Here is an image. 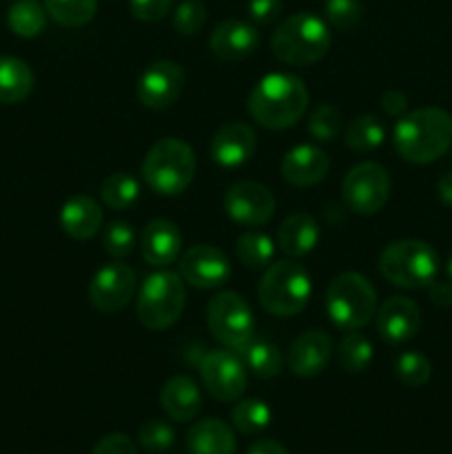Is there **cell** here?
<instances>
[{
	"mask_svg": "<svg viewBox=\"0 0 452 454\" xmlns=\"http://www.w3.org/2000/svg\"><path fill=\"white\" fill-rule=\"evenodd\" d=\"M393 145L406 162H434L452 146V115L439 106L410 111L399 118Z\"/></svg>",
	"mask_w": 452,
	"mask_h": 454,
	"instance_id": "1",
	"label": "cell"
},
{
	"mask_svg": "<svg viewBox=\"0 0 452 454\" xmlns=\"http://www.w3.org/2000/svg\"><path fill=\"white\" fill-rule=\"evenodd\" d=\"M308 106V89L292 74H269L248 96V114L270 131L288 129L301 120Z\"/></svg>",
	"mask_w": 452,
	"mask_h": 454,
	"instance_id": "2",
	"label": "cell"
},
{
	"mask_svg": "<svg viewBox=\"0 0 452 454\" xmlns=\"http://www.w3.org/2000/svg\"><path fill=\"white\" fill-rule=\"evenodd\" d=\"M331 40V29L322 18L310 12H301L279 22L270 38V49L284 65L306 67L326 56Z\"/></svg>",
	"mask_w": 452,
	"mask_h": 454,
	"instance_id": "3",
	"label": "cell"
},
{
	"mask_svg": "<svg viewBox=\"0 0 452 454\" xmlns=\"http://www.w3.org/2000/svg\"><path fill=\"white\" fill-rule=\"evenodd\" d=\"M195 176V153L180 137H162L155 142L142 162V177L151 191L160 195H180Z\"/></svg>",
	"mask_w": 452,
	"mask_h": 454,
	"instance_id": "4",
	"label": "cell"
},
{
	"mask_svg": "<svg viewBox=\"0 0 452 454\" xmlns=\"http://www.w3.org/2000/svg\"><path fill=\"white\" fill-rule=\"evenodd\" d=\"M379 273L399 288H428L437 279L439 255L424 239H397L381 251Z\"/></svg>",
	"mask_w": 452,
	"mask_h": 454,
	"instance_id": "5",
	"label": "cell"
},
{
	"mask_svg": "<svg viewBox=\"0 0 452 454\" xmlns=\"http://www.w3.org/2000/svg\"><path fill=\"white\" fill-rule=\"evenodd\" d=\"M313 293L308 273L292 260H279L269 264L260 279L257 297L261 309L275 317H292L306 309Z\"/></svg>",
	"mask_w": 452,
	"mask_h": 454,
	"instance_id": "6",
	"label": "cell"
},
{
	"mask_svg": "<svg viewBox=\"0 0 452 454\" xmlns=\"http://www.w3.org/2000/svg\"><path fill=\"white\" fill-rule=\"evenodd\" d=\"M186 282L173 270H155L137 293V319L149 331H167L184 313Z\"/></svg>",
	"mask_w": 452,
	"mask_h": 454,
	"instance_id": "7",
	"label": "cell"
},
{
	"mask_svg": "<svg viewBox=\"0 0 452 454\" xmlns=\"http://www.w3.org/2000/svg\"><path fill=\"white\" fill-rule=\"evenodd\" d=\"M326 313L341 331H359L377 315V291L363 275L341 273L328 284Z\"/></svg>",
	"mask_w": 452,
	"mask_h": 454,
	"instance_id": "8",
	"label": "cell"
},
{
	"mask_svg": "<svg viewBox=\"0 0 452 454\" xmlns=\"http://www.w3.org/2000/svg\"><path fill=\"white\" fill-rule=\"evenodd\" d=\"M207 324L211 335L226 348L238 350L255 335V317L239 293L222 291L207 306Z\"/></svg>",
	"mask_w": 452,
	"mask_h": 454,
	"instance_id": "9",
	"label": "cell"
},
{
	"mask_svg": "<svg viewBox=\"0 0 452 454\" xmlns=\"http://www.w3.org/2000/svg\"><path fill=\"white\" fill-rule=\"evenodd\" d=\"M390 198V176L381 164L359 162L341 182V200L357 215H375Z\"/></svg>",
	"mask_w": 452,
	"mask_h": 454,
	"instance_id": "10",
	"label": "cell"
},
{
	"mask_svg": "<svg viewBox=\"0 0 452 454\" xmlns=\"http://www.w3.org/2000/svg\"><path fill=\"white\" fill-rule=\"evenodd\" d=\"M204 388L217 402H238L246 390V366L238 350H208L199 362Z\"/></svg>",
	"mask_w": 452,
	"mask_h": 454,
	"instance_id": "11",
	"label": "cell"
},
{
	"mask_svg": "<svg viewBox=\"0 0 452 454\" xmlns=\"http://www.w3.org/2000/svg\"><path fill=\"white\" fill-rule=\"evenodd\" d=\"M137 288L136 273L122 262H111L96 270L89 284V300L100 313H118L133 300Z\"/></svg>",
	"mask_w": 452,
	"mask_h": 454,
	"instance_id": "12",
	"label": "cell"
},
{
	"mask_svg": "<svg viewBox=\"0 0 452 454\" xmlns=\"http://www.w3.org/2000/svg\"><path fill=\"white\" fill-rule=\"evenodd\" d=\"M184 69L173 60H158L146 67L137 78L136 96L146 109L162 111L177 102L184 89Z\"/></svg>",
	"mask_w": 452,
	"mask_h": 454,
	"instance_id": "13",
	"label": "cell"
},
{
	"mask_svg": "<svg viewBox=\"0 0 452 454\" xmlns=\"http://www.w3.org/2000/svg\"><path fill=\"white\" fill-rule=\"evenodd\" d=\"M224 211L242 226H261L273 217L275 198L260 182H235L224 195Z\"/></svg>",
	"mask_w": 452,
	"mask_h": 454,
	"instance_id": "14",
	"label": "cell"
},
{
	"mask_svg": "<svg viewBox=\"0 0 452 454\" xmlns=\"http://www.w3.org/2000/svg\"><path fill=\"white\" fill-rule=\"evenodd\" d=\"M180 275L186 284L199 291L220 288L230 275V262L222 248L213 244H198L180 260Z\"/></svg>",
	"mask_w": 452,
	"mask_h": 454,
	"instance_id": "15",
	"label": "cell"
},
{
	"mask_svg": "<svg viewBox=\"0 0 452 454\" xmlns=\"http://www.w3.org/2000/svg\"><path fill=\"white\" fill-rule=\"evenodd\" d=\"M421 328V310L408 297H390L377 310V333L390 344H403L417 337Z\"/></svg>",
	"mask_w": 452,
	"mask_h": 454,
	"instance_id": "16",
	"label": "cell"
},
{
	"mask_svg": "<svg viewBox=\"0 0 452 454\" xmlns=\"http://www.w3.org/2000/svg\"><path fill=\"white\" fill-rule=\"evenodd\" d=\"M257 149V136L246 122H229L211 137V158L220 167L235 168L246 164Z\"/></svg>",
	"mask_w": 452,
	"mask_h": 454,
	"instance_id": "17",
	"label": "cell"
},
{
	"mask_svg": "<svg viewBox=\"0 0 452 454\" xmlns=\"http://www.w3.org/2000/svg\"><path fill=\"white\" fill-rule=\"evenodd\" d=\"M332 357V340L326 331H306L297 337L288 350V368L292 375L308 377L326 371Z\"/></svg>",
	"mask_w": 452,
	"mask_h": 454,
	"instance_id": "18",
	"label": "cell"
},
{
	"mask_svg": "<svg viewBox=\"0 0 452 454\" xmlns=\"http://www.w3.org/2000/svg\"><path fill=\"white\" fill-rule=\"evenodd\" d=\"M328 168H331V158L326 151L315 145L292 146L282 160V177L297 189H308L322 182Z\"/></svg>",
	"mask_w": 452,
	"mask_h": 454,
	"instance_id": "19",
	"label": "cell"
},
{
	"mask_svg": "<svg viewBox=\"0 0 452 454\" xmlns=\"http://www.w3.org/2000/svg\"><path fill=\"white\" fill-rule=\"evenodd\" d=\"M182 251V233L171 220L155 217L142 229L140 233V253L146 264L164 266L173 264L180 257Z\"/></svg>",
	"mask_w": 452,
	"mask_h": 454,
	"instance_id": "20",
	"label": "cell"
},
{
	"mask_svg": "<svg viewBox=\"0 0 452 454\" xmlns=\"http://www.w3.org/2000/svg\"><path fill=\"white\" fill-rule=\"evenodd\" d=\"M211 51L224 62H238L255 53L260 44V31L244 20H224L213 29Z\"/></svg>",
	"mask_w": 452,
	"mask_h": 454,
	"instance_id": "21",
	"label": "cell"
},
{
	"mask_svg": "<svg viewBox=\"0 0 452 454\" xmlns=\"http://www.w3.org/2000/svg\"><path fill=\"white\" fill-rule=\"evenodd\" d=\"M102 207L91 198V195H74L62 204L60 226L71 239H91L100 233Z\"/></svg>",
	"mask_w": 452,
	"mask_h": 454,
	"instance_id": "22",
	"label": "cell"
},
{
	"mask_svg": "<svg viewBox=\"0 0 452 454\" xmlns=\"http://www.w3.org/2000/svg\"><path fill=\"white\" fill-rule=\"evenodd\" d=\"M160 403L173 421L186 424V421L195 419L202 411V393L191 377L175 375L162 386Z\"/></svg>",
	"mask_w": 452,
	"mask_h": 454,
	"instance_id": "23",
	"label": "cell"
},
{
	"mask_svg": "<svg viewBox=\"0 0 452 454\" xmlns=\"http://www.w3.org/2000/svg\"><path fill=\"white\" fill-rule=\"evenodd\" d=\"M317 242L319 226L308 213H292L277 229V247L288 257L306 255L317 247Z\"/></svg>",
	"mask_w": 452,
	"mask_h": 454,
	"instance_id": "24",
	"label": "cell"
},
{
	"mask_svg": "<svg viewBox=\"0 0 452 454\" xmlns=\"http://www.w3.org/2000/svg\"><path fill=\"white\" fill-rule=\"evenodd\" d=\"M186 446L191 454H235L238 450L233 430L220 419H202L191 426Z\"/></svg>",
	"mask_w": 452,
	"mask_h": 454,
	"instance_id": "25",
	"label": "cell"
},
{
	"mask_svg": "<svg viewBox=\"0 0 452 454\" xmlns=\"http://www.w3.org/2000/svg\"><path fill=\"white\" fill-rule=\"evenodd\" d=\"M34 91V71L25 60L0 56V105H16Z\"/></svg>",
	"mask_w": 452,
	"mask_h": 454,
	"instance_id": "26",
	"label": "cell"
},
{
	"mask_svg": "<svg viewBox=\"0 0 452 454\" xmlns=\"http://www.w3.org/2000/svg\"><path fill=\"white\" fill-rule=\"evenodd\" d=\"M238 355L242 357L244 366L251 372H255L261 380H273L282 372L284 357L279 353L277 346L273 344L266 337L253 335L246 344H242L238 348Z\"/></svg>",
	"mask_w": 452,
	"mask_h": 454,
	"instance_id": "27",
	"label": "cell"
},
{
	"mask_svg": "<svg viewBox=\"0 0 452 454\" xmlns=\"http://www.w3.org/2000/svg\"><path fill=\"white\" fill-rule=\"evenodd\" d=\"M100 198L111 211H127L140 200V182L127 171L111 173L100 186Z\"/></svg>",
	"mask_w": 452,
	"mask_h": 454,
	"instance_id": "28",
	"label": "cell"
},
{
	"mask_svg": "<svg viewBox=\"0 0 452 454\" xmlns=\"http://www.w3.org/2000/svg\"><path fill=\"white\" fill-rule=\"evenodd\" d=\"M47 9L35 0H18L9 7L7 25L20 38H35L47 25Z\"/></svg>",
	"mask_w": 452,
	"mask_h": 454,
	"instance_id": "29",
	"label": "cell"
},
{
	"mask_svg": "<svg viewBox=\"0 0 452 454\" xmlns=\"http://www.w3.org/2000/svg\"><path fill=\"white\" fill-rule=\"evenodd\" d=\"M386 127L377 115H357L346 129V146L357 153L377 149L384 142Z\"/></svg>",
	"mask_w": 452,
	"mask_h": 454,
	"instance_id": "30",
	"label": "cell"
},
{
	"mask_svg": "<svg viewBox=\"0 0 452 454\" xmlns=\"http://www.w3.org/2000/svg\"><path fill=\"white\" fill-rule=\"evenodd\" d=\"M49 18L62 27H82L93 20L97 0H44Z\"/></svg>",
	"mask_w": 452,
	"mask_h": 454,
	"instance_id": "31",
	"label": "cell"
},
{
	"mask_svg": "<svg viewBox=\"0 0 452 454\" xmlns=\"http://www.w3.org/2000/svg\"><path fill=\"white\" fill-rule=\"evenodd\" d=\"M235 253H238V260L244 266H248V269H264V266H269L273 262L275 244L270 242L269 235L248 231V233L238 238Z\"/></svg>",
	"mask_w": 452,
	"mask_h": 454,
	"instance_id": "32",
	"label": "cell"
},
{
	"mask_svg": "<svg viewBox=\"0 0 452 454\" xmlns=\"http://www.w3.org/2000/svg\"><path fill=\"white\" fill-rule=\"evenodd\" d=\"M339 366L348 372H363L372 362V344L362 333L348 331L337 350Z\"/></svg>",
	"mask_w": 452,
	"mask_h": 454,
	"instance_id": "33",
	"label": "cell"
},
{
	"mask_svg": "<svg viewBox=\"0 0 452 454\" xmlns=\"http://www.w3.org/2000/svg\"><path fill=\"white\" fill-rule=\"evenodd\" d=\"M233 426L244 434H257L269 428L270 408L261 399H244L230 412Z\"/></svg>",
	"mask_w": 452,
	"mask_h": 454,
	"instance_id": "34",
	"label": "cell"
},
{
	"mask_svg": "<svg viewBox=\"0 0 452 454\" xmlns=\"http://www.w3.org/2000/svg\"><path fill=\"white\" fill-rule=\"evenodd\" d=\"M394 371H397V377L401 384L410 386V388H421L430 381V375H433V364L425 355L415 353H403L397 357V364H394Z\"/></svg>",
	"mask_w": 452,
	"mask_h": 454,
	"instance_id": "35",
	"label": "cell"
},
{
	"mask_svg": "<svg viewBox=\"0 0 452 454\" xmlns=\"http://www.w3.org/2000/svg\"><path fill=\"white\" fill-rule=\"evenodd\" d=\"M102 248L113 260H124L127 255H131L133 248H136V231H133V226L129 222H111L102 231Z\"/></svg>",
	"mask_w": 452,
	"mask_h": 454,
	"instance_id": "36",
	"label": "cell"
},
{
	"mask_svg": "<svg viewBox=\"0 0 452 454\" xmlns=\"http://www.w3.org/2000/svg\"><path fill=\"white\" fill-rule=\"evenodd\" d=\"M339 129H341V114L337 106L323 102V105H319L317 109L310 114L308 133L315 137V140L319 142L335 140Z\"/></svg>",
	"mask_w": 452,
	"mask_h": 454,
	"instance_id": "37",
	"label": "cell"
},
{
	"mask_svg": "<svg viewBox=\"0 0 452 454\" xmlns=\"http://www.w3.org/2000/svg\"><path fill=\"white\" fill-rule=\"evenodd\" d=\"M137 442H140V446L144 448L146 452L160 454L167 452L168 448L173 446L175 433H173L171 426L164 424V421L149 419L140 426V430H137Z\"/></svg>",
	"mask_w": 452,
	"mask_h": 454,
	"instance_id": "38",
	"label": "cell"
},
{
	"mask_svg": "<svg viewBox=\"0 0 452 454\" xmlns=\"http://www.w3.org/2000/svg\"><path fill=\"white\" fill-rule=\"evenodd\" d=\"M207 22V7L199 0H182L173 13V27L182 35H195Z\"/></svg>",
	"mask_w": 452,
	"mask_h": 454,
	"instance_id": "39",
	"label": "cell"
},
{
	"mask_svg": "<svg viewBox=\"0 0 452 454\" xmlns=\"http://www.w3.org/2000/svg\"><path fill=\"white\" fill-rule=\"evenodd\" d=\"M323 9H326L328 22L339 31L353 29V27L362 20L363 13L359 0H326Z\"/></svg>",
	"mask_w": 452,
	"mask_h": 454,
	"instance_id": "40",
	"label": "cell"
},
{
	"mask_svg": "<svg viewBox=\"0 0 452 454\" xmlns=\"http://www.w3.org/2000/svg\"><path fill=\"white\" fill-rule=\"evenodd\" d=\"M171 4L173 0H131V13L142 22H155L167 16Z\"/></svg>",
	"mask_w": 452,
	"mask_h": 454,
	"instance_id": "41",
	"label": "cell"
},
{
	"mask_svg": "<svg viewBox=\"0 0 452 454\" xmlns=\"http://www.w3.org/2000/svg\"><path fill=\"white\" fill-rule=\"evenodd\" d=\"M91 454H137V446L131 437L122 433H113L102 437L96 443Z\"/></svg>",
	"mask_w": 452,
	"mask_h": 454,
	"instance_id": "42",
	"label": "cell"
},
{
	"mask_svg": "<svg viewBox=\"0 0 452 454\" xmlns=\"http://www.w3.org/2000/svg\"><path fill=\"white\" fill-rule=\"evenodd\" d=\"M282 13V0H248V16L257 25H270Z\"/></svg>",
	"mask_w": 452,
	"mask_h": 454,
	"instance_id": "43",
	"label": "cell"
},
{
	"mask_svg": "<svg viewBox=\"0 0 452 454\" xmlns=\"http://www.w3.org/2000/svg\"><path fill=\"white\" fill-rule=\"evenodd\" d=\"M381 106H384L386 114L393 115V118H401L403 111H406L408 106L406 93L397 91V89H390V91H386L384 96H381Z\"/></svg>",
	"mask_w": 452,
	"mask_h": 454,
	"instance_id": "44",
	"label": "cell"
},
{
	"mask_svg": "<svg viewBox=\"0 0 452 454\" xmlns=\"http://www.w3.org/2000/svg\"><path fill=\"white\" fill-rule=\"evenodd\" d=\"M428 288H430V300H433L434 306H439V309H448V306H452V286L450 284L437 282V279H434Z\"/></svg>",
	"mask_w": 452,
	"mask_h": 454,
	"instance_id": "45",
	"label": "cell"
},
{
	"mask_svg": "<svg viewBox=\"0 0 452 454\" xmlns=\"http://www.w3.org/2000/svg\"><path fill=\"white\" fill-rule=\"evenodd\" d=\"M246 454H288V450L279 442H273V439H260V442L248 448Z\"/></svg>",
	"mask_w": 452,
	"mask_h": 454,
	"instance_id": "46",
	"label": "cell"
},
{
	"mask_svg": "<svg viewBox=\"0 0 452 454\" xmlns=\"http://www.w3.org/2000/svg\"><path fill=\"white\" fill-rule=\"evenodd\" d=\"M437 195L443 204L452 207V171L443 173L437 182Z\"/></svg>",
	"mask_w": 452,
	"mask_h": 454,
	"instance_id": "47",
	"label": "cell"
},
{
	"mask_svg": "<svg viewBox=\"0 0 452 454\" xmlns=\"http://www.w3.org/2000/svg\"><path fill=\"white\" fill-rule=\"evenodd\" d=\"M448 275H450V279H452V255H450V260H448Z\"/></svg>",
	"mask_w": 452,
	"mask_h": 454,
	"instance_id": "48",
	"label": "cell"
}]
</instances>
